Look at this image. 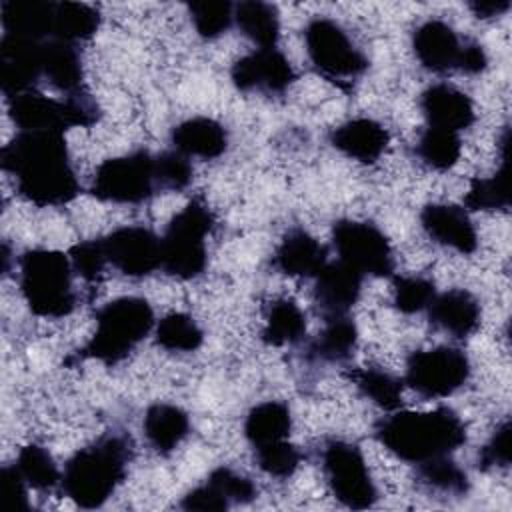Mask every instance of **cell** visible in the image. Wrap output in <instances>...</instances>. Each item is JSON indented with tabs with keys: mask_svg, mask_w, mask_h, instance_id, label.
Masks as SVG:
<instances>
[{
	"mask_svg": "<svg viewBox=\"0 0 512 512\" xmlns=\"http://www.w3.org/2000/svg\"><path fill=\"white\" fill-rule=\"evenodd\" d=\"M0 162L16 178L20 196L36 206H62L80 192L68 146L60 132H18L2 148Z\"/></svg>",
	"mask_w": 512,
	"mask_h": 512,
	"instance_id": "1",
	"label": "cell"
},
{
	"mask_svg": "<svg viewBox=\"0 0 512 512\" xmlns=\"http://www.w3.org/2000/svg\"><path fill=\"white\" fill-rule=\"evenodd\" d=\"M374 436L396 458L420 464L460 448L466 426L452 408L440 406L428 412H396L376 424Z\"/></svg>",
	"mask_w": 512,
	"mask_h": 512,
	"instance_id": "2",
	"label": "cell"
},
{
	"mask_svg": "<svg viewBox=\"0 0 512 512\" xmlns=\"http://www.w3.org/2000/svg\"><path fill=\"white\" fill-rule=\"evenodd\" d=\"M130 444L108 434L80 448L64 466L62 490L80 508H100L126 476Z\"/></svg>",
	"mask_w": 512,
	"mask_h": 512,
	"instance_id": "3",
	"label": "cell"
},
{
	"mask_svg": "<svg viewBox=\"0 0 512 512\" xmlns=\"http://www.w3.org/2000/svg\"><path fill=\"white\" fill-rule=\"evenodd\" d=\"M154 328V310L148 300L122 296L104 304L96 314V330L80 358H92L102 364L124 360Z\"/></svg>",
	"mask_w": 512,
	"mask_h": 512,
	"instance_id": "4",
	"label": "cell"
},
{
	"mask_svg": "<svg viewBox=\"0 0 512 512\" xmlns=\"http://www.w3.org/2000/svg\"><path fill=\"white\" fill-rule=\"evenodd\" d=\"M70 258L58 250L32 248L20 256V290L28 308L44 318L68 316L76 306Z\"/></svg>",
	"mask_w": 512,
	"mask_h": 512,
	"instance_id": "5",
	"label": "cell"
},
{
	"mask_svg": "<svg viewBox=\"0 0 512 512\" xmlns=\"http://www.w3.org/2000/svg\"><path fill=\"white\" fill-rule=\"evenodd\" d=\"M214 230V214L200 200H190L160 238V268L180 280H192L206 270V238Z\"/></svg>",
	"mask_w": 512,
	"mask_h": 512,
	"instance_id": "6",
	"label": "cell"
},
{
	"mask_svg": "<svg viewBox=\"0 0 512 512\" xmlns=\"http://www.w3.org/2000/svg\"><path fill=\"white\" fill-rule=\"evenodd\" d=\"M8 114L20 132L46 130L64 134L68 128H88L100 120L98 104L84 90L66 94L64 100L30 90L10 98Z\"/></svg>",
	"mask_w": 512,
	"mask_h": 512,
	"instance_id": "7",
	"label": "cell"
},
{
	"mask_svg": "<svg viewBox=\"0 0 512 512\" xmlns=\"http://www.w3.org/2000/svg\"><path fill=\"white\" fill-rule=\"evenodd\" d=\"M304 42L314 68L332 82H350L368 70L364 52L356 48L346 30L330 18H312L304 28Z\"/></svg>",
	"mask_w": 512,
	"mask_h": 512,
	"instance_id": "8",
	"label": "cell"
},
{
	"mask_svg": "<svg viewBox=\"0 0 512 512\" xmlns=\"http://www.w3.org/2000/svg\"><path fill=\"white\" fill-rule=\"evenodd\" d=\"M92 196L114 204H140L158 192L154 156L138 150L104 160L90 184Z\"/></svg>",
	"mask_w": 512,
	"mask_h": 512,
	"instance_id": "9",
	"label": "cell"
},
{
	"mask_svg": "<svg viewBox=\"0 0 512 512\" xmlns=\"http://www.w3.org/2000/svg\"><path fill=\"white\" fill-rule=\"evenodd\" d=\"M322 468L330 492L346 508L364 510L374 506L378 490L356 444L330 440L322 450Z\"/></svg>",
	"mask_w": 512,
	"mask_h": 512,
	"instance_id": "10",
	"label": "cell"
},
{
	"mask_svg": "<svg viewBox=\"0 0 512 512\" xmlns=\"http://www.w3.org/2000/svg\"><path fill=\"white\" fill-rule=\"evenodd\" d=\"M468 378V356L454 346H436L408 356L404 382L424 398H446L460 390Z\"/></svg>",
	"mask_w": 512,
	"mask_h": 512,
	"instance_id": "11",
	"label": "cell"
},
{
	"mask_svg": "<svg viewBox=\"0 0 512 512\" xmlns=\"http://www.w3.org/2000/svg\"><path fill=\"white\" fill-rule=\"evenodd\" d=\"M332 244L342 262L362 276L384 278L394 272V252L386 234L372 222L344 218L334 222Z\"/></svg>",
	"mask_w": 512,
	"mask_h": 512,
	"instance_id": "12",
	"label": "cell"
},
{
	"mask_svg": "<svg viewBox=\"0 0 512 512\" xmlns=\"http://www.w3.org/2000/svg\"><path fill=\"white\" fill-rule=\"evenodd\" d=\"M108 262L124 276L142 278L160 268V238L144 226H122L102 236Z\"/></svg>",
	"mask_w": 512,
	"mask_h": 512,
	"instance_id": "13",
	"label": "cell"
},
{
	"mask_svg": "<svg viewBox=\"0 0 512 512\" xmlns=\"http://www.w3.org/2000/svg\"><path fill=\"white\" fill-rule=\"evenodd\" d=\"M230 78L242 92L282 94L296 80V72L278 48H258L232 64Z\"/></svg>",
	"mask_w": 512,
	"mask_h": 512,
	"instance_id": "14",
	"label": "cell"
},
{
	"mask_svg": "<svg viewBox=\"0 0 512 512\" xmlns=\"http://www.w3.org/2000/svg\"><path fill=\"white\" fill-rule=\"evenodd\" d=\"M42 44L40 40L4 34L0 40V86L10 100L18 94L30 92L42 72Z\"/></svg>",
	"mask_w": 512,
	"mask_h": 512,
	"instance_id": "15",
	"label": "cell"
},
{
	"mask_svg": "<svg viewBox=\"0 0 512 512\" xmlns=\"http://www.w3.org/2000/svg\"><path fill=\"white\" fill-rule=\"evenodd\" d=\"M420 224L428 238L460 254H472L478 248L476 228L466 208L446 202L426 204L420 212Z\"/></svg>",
	"mask_w": 512,
	"mask_h": 512,
	"instance_id": "16",
	"label": "cell"
},
{
	"mask_svg": "<svg viewBox=\"0 0 512 512\" xmlns=\"http://www.w3.org/2000/svg\"><path fill=\"white\" fill-rule=\"evenodd\" d=\"M420 110L432 128L460 132L474 124V102L450 84H432L420 94Z\"/></svg>",
	"mask_w": 512,
	"mask_h": 512,
	"instance_id": "17",
	"label": "cell"
},
{
	"mask_svg": "<svg viewBox=\"0 0 512 512\" xmlns=\"http://www.w3.org/2000/svg\"><path fill=\"white\" fill-rule=\"evenodd\" d=\"M314 298L326 316H342L358 302L364 276L346 262H326L314 276Z\"/></svg>",
	"mask_w": 512,
	"mask_h": 512,
	"instance_id": "18",
	"label": "cell"
},
{
	"mask_svg": "<svg viewBox=\"0 0 512 512\" xmlns=\"http://www.w3.org/2000/svg\"><path fill=\"white\" fill-rule=\"evenodd\" d=\"M462 44L454 28L442 20H426L412 34V50L418 62L438 74L458 70Z\"/></svg>",
	"mask_w": 512,
	"mask_h": 512,
	"instance_id": "19",
	"label": "cell"
},
{
	"mask_svg": "<svg viewBox=\"0 0 512 512\" xmlns=\"http://www.w3.org/2000/svg\"><path fill=\"white\" fill-rule=\"evenodd\" d=\"M388 142V130L380 122L364 116L352 118L330 132L332 148L362 164L376 162L388 148Z\"/></svg>",
	"mask_w": 512,
	"mask_h": 512,
	"instance_id": "20",
	"label": "cell"
},
{
	"mask_svg": "<svg viewBox=\"0 0 512 512\" xmlns=\"http://www.w3.org/2000/svg\"><path fill=\"white\" fill-rule=\"evenodd\" d=\"M326 256V248L312 234L302 228H294L288 230L280 240L272 256V264L286 276L310 278L324 268L328 262Z\"/></svg>",
	"mask_w": 512,
	"mask_h": 512,
	"instance_id": "21",
	"label": "cell"
},
{
	"mask_svg": "<svg viewBox=\"0 0 512 512\" xmlns=\"http://www.w3.org/2000/svg\"><path fill=\"white\" fill-rule=\"evenodd\" d=\"M170 142L174 150L184 156L214 160L224 154L228 146V132L214 118L194 116L172 128Z\"/></svg>",
	"mask_w": 512,
	"mask_h": 512,
	"instance_id": "22",
	"label": "cell"
},
{
	"mask_svg": "<svg viewBox=\"0 0 512 512\" xmlns=\"http://www.w3.org/2000/svg\"><path fill=\"white\" fill-rule=\"evenodd\" d=\"M426 310L432 324L458 338L470 336L480 326V304L464 288H452L436 294Z\"/></svg>",
	"mask_w": 512,
	"mask_h": 512,
	"instance_id": "23",
	"label": "cell"
},
{
	"mask_svg": "<svg viewBox=\"0 0 512 512\" xmlns=\"http://www.w3.org/2000/svg\"><path fill=\"white\" fill-rule=\"evenodd\" d=\"M54 4L46 0H6L0 6L4 34L24 36L32 40L52 38Z\"/></svg>",
	"mask_w": 512,
	"mask_h": 512,
	"instance_id": "24",
	"label": "cell"
},
{
	"mask_svg": "<svg viewBox=\"0 0 512 512\" xmlns=\"http://www.w3.org/2000/svg\"><path fill=\"white\" fill-rule=\"evenodd\" d=\"M144 436L158 454L174 452L190 432L188 414L174 404L156 402L144 414Z\"/></svg>",
	"mask_w": 512,
	"mask_h": 512,
	"instance_id": "25",
	"label": "cell"
},
{
	"mask_svg": "<svg viewBox=\"0 0 512 512\" xmlns=\"http://www.w3.org/2000/svg\"><path fill=\"white\" fill-rule=\"evenodd\" d=\"M502 166L490 178H474L464 196L470 210H506L510 206V132L502 134Z\"/></svg>",
	"mask_w": 512,
	"mask_h": 512,
	"instance_id": "26",
	"label": "cell"
},
{
	"mask_svg": "<svg viewBox=\"0 0 512 512\" xmlns=\"http://www.w3.org/2000/svg\"><path fill=\"white\" fill-rule=\"evenodd\" d=\"M292 428V416L284 402L266 400L256 404L244 420V436L256 450L266 444L286 440Z\"/></svg>",
	"mask_w": 512,
	"mask_h": 512,
	"instance_id": "27",
	"label": "cell"
},
{
	"mask_svg": "<svg viewBox=\"0 0 512 512\" xmlns=\"http://www.w3.org/2000/svg\"><path fill=\"white\" fill-rule=\"evenodd\" d=\"M42 72L54 88L66 94L82 90V60L70 42L48 40L42 44Z\"/></svg>",
	"mask_w": 512,
	"mask_h": 512,
	"instance_id": "28",
	"label": "cell"
},
{
	"mask_svg": "<svg viewBox=\"0 0 512 512\" xmlns=\"http://www.w3.org/2000/svg\"><path fill=\"white\" fill-rule=\"evenodd\" d=\"M356 342L358 328L348 314L326 316L324 328L308 346V358L316 362H342L352 356Z\"/></svg>",
	"mask_w": 512,
	"mask_h": 512,
	"instance_id": "29",
	"label": "cell"
},
{
	"mask_svg": "<svg viewBox=\"0 0 512 512\" xmlns=\"http://www.w3.org/2000/svg\"><path fill=\"white\" fill-rule=\"evenodd\" d=\"M234 24L260 48H276L280 38V16L274 4L262 0H244L234 4Z\"/></svg>",
	"mask_w": 512,
	"mask_h": 512,
	"instance_id": "30",
	"label": "cell"
},
{
	"mask_svg": "<svg viewBox=\"0 0 512 512\" xmlns=\"http://www.w3.org/2000/svg\"><path fill=\"white\" fill-rule=\"evenodd\" d=\"M100 28V12L82 2H56L52 20V38L62 42H80L92 38Z\"/></svg>",
	"mask_w": 512,
	"mask_h": 512,
	"instance_id": "31",
	"label": "cell"
},
{
	"mask_svg": "<svg viewBox=\"0 0 512 512\" xmlns=\"http://www.w3.org/2000/svg\"><path fill=\"white\" fill-rule=\"evenodd\" d=\"M306 334V316L290 298L272 302L262 328V342L268 346L296 344Z\"/></svg>",
	"mask_w": 512,
	"mask_h": 512,
	"instance_id": "32",
	"label": "cell"
},
{
	"mask_svg": "<svg viewBox=\"0 0 512 512\" xmlns=\"http://www.w3.org/2000/svg\"><path fill=\"white\" fill-rule=\"evenodd\" d=\"M350 380L358 388V392L368 398L372 404H376L382 410L394 412L400 408L402 402V388L404 382L396 376H392L386 370L380 368H356L350 374Z\"/></svg>",
	"mask_w": 512,
	"mask_h": 512,
	"instance_id": "33",
	"label": "cell"
},
{
	"mask_svg": "<svg viewBox=\"0 0 512 512\" xmlns=\"http://www.w3.org/2000/svg\"><path fill=\"white\" fill-rule=\"evenodd\" d=\"M154 336L156 344L168 352H194L204 342L202 328L192 316L184 312L166 314L154 326Z\"/></svg>",
	"mask_w": 512,
	"mask_h": 512,
	"instance_id": "34",
	"label": "cell"
},
{
	"mask_svg": "<svg viewBox=\"0 0 512 512\" xmlns=\"http://www.w3.org/2000/svg\"><path fill=\"white\" fill-rule=\"evenodd\" d=\"M462 152V142L456 132L440 130L428 126L418 142H416V156L422 164L432 170H448L452 168Z\"/></svg>",
	"mask_w": 512,
	"mask_h": 512,
	"instance_id": "35",
	"label": "cell"
},
{
	"mask_svg": "<svg viewBox=\"0 0 512 512\" xmlns=\"http://www.w3.org/2000/svg\"><path fill=\"white\" fill-rule=\"evenodd\" d=\"M16 468L24 476L26 484L34 490H52L62 482V472L50 452L40 444H26L20 448L16 458Z\"/></svg>",
	"mask_w": 512,
	"mask_h": 512,
	"instance_id": "36",
	"label": "cell"
},
{
	"mask_svg": "<svg viewBox=\"0 0 512 512\" xmlns=\"http://www.w3.org/2000/svg\"><path fill=\"white\" fill-rule=\"evenodd\" d=\"M418 478L432 490L450 494V496H464L470 490L468 474L448 456L430 458L426 462L416 464Z\"/></svg>",
	"mask_w": 512,
	"mask_h": 512,
	"instance_id": "37",
	"label": "cell"
},
{
	"mask_svg": "<svg viewBox=\"0 0 512 512\" xmlns=\"http://www.w3.org/2000/svg\"><path fill=\"white\" fill-rule=\"evenodd\" d=\"M190 20L204 40L222 36L234 22V4L226 0H204L188 4Z\"/></svg>",
	"mask_w": 512,
	"mask_h": 512,
	"instance_id": "38",
	"label": "cell"
},
{
	"mask_svg": "<svg viewBox=\"0 0 512 512\" xmlns=\"http://www.w3.org/2000/svg\"><path fill=\"white\" fill-rule=\"evenodd\" d=\"M436 286L424 276H396L392 288V304L402 314H416L430 306Z\"/></svg>",
	"mask_w": 512,
	"mask_h": 512,
	"instance_id": "39",
	"label": "cell"
},
{
	"mask_svg": "<svg viewBox=\"0 0 512 512\" xmlns=\"http://www.w3.org/2000/svg\"><path fill=\"white\" fill-rule=\"evenodd\" d=\"M254 456L260 470L274 478H290L302 460L300 450L288 440L260 446L254 450Z\"/></svg>",
	"mask_w": 512,
	"mask_h": 512,
	"instance_id": "40",
	"label": "cell"
},
{
	"mask_svg": "<svg viewBox=\"0 0 512 512\" xmlns=\"http://www.w3.org/2000/svg\"><path fill=\"white\" fill-rule=\"evenodd\" d=\"M158 190L180 192L192 182V166L180 152H160L154 156Z\"/></svg>",
	"mask_w": 512,
	"mask_h": 512,
	"instance_id": "41",
	"label": "cell"
},
{
	"mask_svg": "<svg viewBox=\"0 0 512 512\" xmlns=\"http://www.w3.org/2000/svg\"><path fill=\"white\" fill-rule=\"evenodd\" d=\"M206 482H210L230 504H248L258 494L254 482L248 476H242L226 466L214 468Z\"/></svg>",
	"mask_w": 512,
	"mask_h": 512,
	"instance_id": "42",
	"label": "cell"
},
{
	"mask_svg": "<svg viewBox=\"0 0 512 512\" xmlns=\"http://www.w3.org/2000/svg\"><path fill=\"white\" fill-rule=\"evenodd\" d=\"M68 258H70V264H72V270L92 282L96 280L100 274H102V268L104 264L108 262L106 258V252H104V244H102V238H92V240H82L78 244H74L68 252Z\"/></svg>",
	"mask_w": 512,
	"mask_h": 512,
	"instance_id": "43",
	"label": "cell"
},
{
	"mask_svg": "<svg viewBox=\"0 0 512 512\" xmlns=\"http://www.w3.org/2000/svg\"><path fill=\"white\" fill-rule=\"evenodd\" d=\"M510 464V422L504 420L478 452V468H506Z\"/></svg>",
	"mask_w": 512,
	"mask_h": 512,
	"instance_id": "44",
	"label": "cell"
},
{
	"mask_svg": "<svg viewBox=\"0 0 512 512\" xmlns=\"http://www.w3.org/2000/svg\"><path fill=\"white\" fill-rule=\"evenodd\" d=\"M180 508L200 512H222L230 508V502L210 482H204L182 496Z\"/></svg>",
	"mask_w": 512,
	"mask_h": 512,
	"instance_id": "45",
	"label": "cell"
},
{
	"mask_svg": "<svg viewBox=\"0 0 512 512\" xmlns=\"http://www.w3.org/2000/svg\"><path fill=\"white\" fill-rule=\"evenodd\" d=\"M0 480H2V498L4 506L8 508H30L28 504V484L16 464H6L0 470Z\"/></svg>",
	"mask_w": 512,
	"mask_h": 512,
	"instance_id": "46",
	"label": "cell"
},
{
	"mask_svg": "<svg viewBox=\"0 0 512 512\" xmlns=\"http://www.w3.org/2000/svg\"><path fill=\"white\" fill-rule=\"evenodd\" d=\"M486 66H488L486 50L478 42H472V40L464 42L460 60H458V70L466 74H480L486 70Z\"/></svg>",
	"mask_w": 512,
	"mask_h": 512,
	"instance_id": "47",
	"label": "cell"
},
{
	"mask_svg": "<svg viewBox=\"0 0 512 512\" xmlns=\"http://www.w3.org/2000/svg\"><path fill=\"white\" fill-rule=\"evenodd\" d=\"M468 8L472 10V14L476 18H494V16H500L504 12H508L510 8V0H472L468 4Z\"/></svg>",
	"mask_w": 512,
	"mask_h": 512,
	"instance_id": "48",
	"label": "cell"
}]
</instances>
